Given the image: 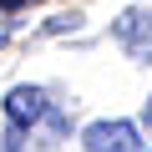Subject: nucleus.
Segmentation results:
<instances>
[{"label": "nucleus", "mask_w": 152, "mask_h": 152, "mask_svg": "<svg viewBox=\"0 0 152 152\" xmlns=\"http://www.w3.org/2000/svg\"><path fill=\"white\" fill-rule=\"evenodd\" d=\"M117 41L137 56V61H152V15L147 10H127L117 20Z\"/></svg>", "instance_id": "nucleus-3"}, {"label": "nucleus", "mask_w": 152, "mask_h": 152, "mask_svg": "<svg viewBox=\"0 0 152 152\" xmlns=\"http://www.w3.org/2000/svg\"><path fill=\"white\" fill-rule=\"evenodd\" d=\"M81 142L91 147V152H142V142H137V127L132 122H91L86 132H81Z\"/></svg>", "instance_id": "nucleus-1"}, {"label": "nucleus", "mask_w": 152, "mask_h": 152, "mask_svg": "<svg viewBox=\"0 0 152 152\" xmlns=\"http://www.w3.org/2000/svg\"><path fill=\"white\" fill-rule=\"evenodd\" d=\"M147 122H152V102H147Z\"/></svg>", "instance_id": "nucleus-5"}, {"label": "nucleus", "mask_w": 152, "mask_h": 152, "mask_svg": "<svg viewBox=\"0 0 152 152\" xmlns=\"http://www.w3.org/2000/svg\"><path fill=\"white\" fill-rule=\"evenodd\" d=\"M0 5H5V10H15V5H26V0H0Z\"/></svg>", "instance_id": "nucleus-4"}, {"label": "nucleus", "mask_w": 152, "mask_h": 152, "mask_svg": "<svg viewBox=\"0 0 152 152\" xmlns=\"http://www.w3.org/2000/svg\"><path fill=\"white\" fill-rule=\"evenodd\" d=\"M41 117H46V91H41V86H15V91L5 96V122H10V127L26 132V127H36Z\"/></svg>", "instance_id": "nucleus-2"}]
</instances>
